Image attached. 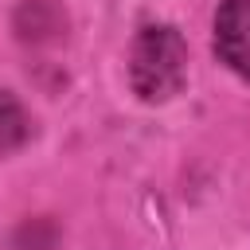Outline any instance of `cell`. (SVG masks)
Instances as JSON below:
<instances>
[{"label": "cell", "mask_w": 250, "mask_h": 250, "mask_svg": "<svg viewBox=\"0 0 250 250\" xmlns=\"http://www.w3.org/2000/svg\"><path fill=\"white\" fill-rule=\"evenodd\" d=\"M184 74H188V47L176 35V27H145L129 59L133 90L148 102H164L184 86Z\"/></svg>", "instance_id": "6da1fadb"}, {"label": "cell", "mask_w": 250, "mask_h": 250, "mask_svg": "<svg viewBox=\"0 0 250 250\" xmlns=\"http://www.w3.org/2000/svg\"><path fill=\"white\" fill-rule=\"evenodd\" d=\"M215 51L234 74L250 78V0H223L215 16Z\"/></svg>", "instance_id": "7a4b0ae2"}, {"label": "cell", "mask_w": 250, "mask_h": 250, "mask_svg": "<svg viewBox=\"0 0 250 250\" xmlns=\"http://www.w3.org/2000/svg\"><path fill=\"white\" fill-rule=\"evenodd\" d=\"M23 137H27V113H23V105L8 90H0V152H12L16 145H23Z\"/></svg>", "instance_id": "3957f363"}]
</instances>
